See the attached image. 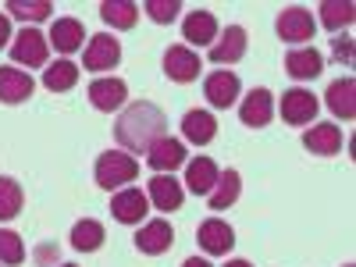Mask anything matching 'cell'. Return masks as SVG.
I'll return each mask as SVG.
<instances>
[{
  "mask_svg": "<svg viewBox=\"0 0 356 267\" xmlns=\"http://www.w3.org/2000/svg\"><path fill=\"white\" fill-rule=\"evenodd\" d=\"M164 75L171 79V82H196L200 79V57H196V50H189V47H168V54H164Z\"/></svg>",
  "mask_w": 356,
  "mask_h": 267,
  "instance_id": "12",
  "label": "cell"
},
{
  "mask_svg": "<svg viewBox=\"0 0 356 267\" xmlns=\"http://www.w3.org/2000/svg\"><path fill=\"white\" fill-rule=\"evenodd\" d=\"M33 75L22 68H0V104H22L33 97Z\"/></svg>",
  "mask_w": 356,
  "mask_h": 267,
  "instance_id": "18",
  "label": "cell"
},
{
  "mask_svg": "<svg viewBox=\"0 0 356 267\" xmlns=\"http://www.w3.org/2000/svg\"><path fill=\"white\" fill-rule=\"evenodd\" d=\"M182 267H211V264H207V260H203V257H189V260H186V264H182Z\"/></svg>",
  "mask_w": 356,
  "mask_h": 267,
  "instance_id": "36",
  "label": "cell"
},
{
  "mask_svg": "<svg viewBox=\"0 0 356 267\" xmlns=\"http://www.w3.org/2000/svg\"><path fill=\"white\" fill-rule=\"evenodd\" d=\"M246 57V29L243 25H228L225 33L211 43V61L214 65H235Z\"/></svg>",
  "mask_w": 356,
  "mask_h": 267,
  "instance_id": "14",
  "label": "cell"
},
{
  "mask_svg": "<svg viewBox=\"0 0 356 267\" xmlns=\"http://www.w3.org/2000/svg\"><path fill=\"white\" fill-rule=\"evenodd\" d=\"M271 114H275L271 89H253V93L239 104V118H243V125H250V129H264L267 122H271Z\"/></svg>",
  "mask_w": 356,
  "mask_h": 267,
  "instance_id": "17",
  "label": "cell"
},
{
  "mask_svg": "<svg viewBox=\"0 0 356 267\" xmlns=\"http://www.w3.org/2000/svg\"><path fill=\"white\" fill-rule=\"evenodd\" d=\"M22 203H25V193L15 178H0V221H11L22 214Z\"/></svg>",
  "mask_w": 356,
  "mask_h": 267,
  "instance_id": "30",
  "label": "cell"
},
{
  "mask_svg": "<svg viewBox=\"0 0 356 267\" xmlns=\"http://www.w3.org/2000/svg\"><path fill=\"white\" fill-rule=\"evenodd\" d=\"M346 267H353V264H346Z\"/></svg>",
  "mask_w": 356,
  "mask_h": 267,
  "instance_id": "39",
  "label": "cell"
},
{
  "mask_svg": "<svg viewBox=\"0 0 356 267\" xmlns=\"http://www.w3.org/2000/svg\"><path fill=\"white\" fill-rule=\"evenodd\" d=\"M353 18H356V8L349 0H324L321 4V25L328 33H342V29L353 25Z\"/></svg>",
  "mask_w": 356,
  "mask_h": 267,
  "instance_id": "28",
  "label": "cell"
},
{
  "mask_svg": "<svg viewBox=\"0 0 356 267\" xmlns=\"http://www.w3.org/2000/svg\"><path fill=\"white\" fill-rule=\"evenodd\" d=\"M97 186L100 189H125L129 182H136L139 178V161L132 157V154H125V150H107V154H100L97 157Z\"/></svg>",
  "mask_w": 356,
  "mask_h": 267,
  "instance_id": "2",
  "label": "cell"
},
{
  "mask_svg": "<svg viewBox=\"0 0 356 267\" xmlns=\"http://www.w3.org/2000/svg\"><path fill=\"white\" fill-rule=\"evenodd\" d=\"M47 40H50V47H57L61 54H75L82 47V40H86V29H82L79 18H57L50 25V36Z\"/></svg>",
  "mask_w": 356,
  "mask_h": 267,
  "instance_id": "22",
  "label": "cell"
},
{
  "mask_svg": "<svg viewBox=\"0 0 356 267\" xmlns=\"http://www.w3.org/2000/svg\"><path fill=\"white\" fill-rule=\"evenodd\" d=\"M164 136H168V118L150 100H139V104L125 107V114L118 118V125H114V139L132 154H146Z\"/></svg>",
  "mask_w": 356,
  "mask_h": 267,
  "instance_id": "1",
  "label": "cell"
},
{
  "mask_svg": "<svg viewBox=\"0 0 356 267\" xmlns=\"http://www.w3.org/2000/svg\"><path fill=\"white\" fill-rule=\"evenodd\" d=\"M324 97H328V107L335 118H346V122L356 118V82L353 79H335Z\"/></svg>",
  "mask_w": 356,
  "mask_h": 267,
  "instance_id": "24",
  "label": "cell"
},
{
  "mask_svg": "<svg viewBox=\"0 0 356 267\" xmlns=\"http://www.w3.org/2000/svg\"><path fill=\"white\" fill-rule=\"evenodd\" d=\"M239 193H243V178H239V171H221L218 175V182H214V189H211V211H228V207L239 200Z\"/></svg>",
  "mask_w": 356,
  "mask_h": 267,
  "instance_id": "25",
  "label": "cell"
},
{
  "mask_svg": "<svg viewBox=\"0 0 356 267\" xmlns=\"http://www.w3.org/2000/svg\"><path fill=\"white\" fill-rule=\"evenodd\" d=\"M182 40L193 47H211L218 40V18L211 11H189L182 22Z\"/></svg>",
  "mask_w": 356,
  "mask_h": 267,
  "instance_id": "16",
  "label": "cell"
},
{
  "mask_svg": "<svg viewBox=\"0 0 356 267\" xmlns=\"http://www.w3.org/2000/svg\"><path fill=\"white\" fill-rule=\"evenodd\" d=\"M225 267H253V264H250V260H228Z\"/></svg>",
  "mask_w": 356,
  "mask_h": 267,
  "instance_id": "37",
  "label": "cell"
},
{
  "mask_svg": "<svg viewBox=\"0 0 356 267\" xmlns=\"http://www.w3.org/2000/svg\"><path fill=\"white\" fill-rule=\"evenodd\" d=\"M122 61V43H118L111 33H97L86 47V72H107L118 68Z\"/></svg>",
  "mask_w": 356,
  "mask_h": 267,
  "instance_id": "9",
  "label": "cell"
},
{
  "mask_svg": "<svg viewBox=\"0 0 356 267\" xmlns=\"http://www.w3.org/2000/svg\"><path fill=\"white\" fill-rule=\"evenodd\" d=\"M317 97L310 93V89H289V93L282 97V118L289 125H310L317 118Z\"/></svg>",
  "mask_w": 356,
  "mask_h": 267,
  "instance_id": "15",
  "label": "cell"
},
{
  "mask_svg": "<svg viewBox=\"0 0 356 267\" xmlns=\"http://www.w3.org/2000/svg\"><path fill=\"white\" fill-rule=\"evenodd\" d=\"M275 29H278V36L285 43H307V40H314V15L300 4H292L278 15Z\"/></svg>",
  "mask_w": 356,
  "mask_h": 267,
  "instance_id": "6",
  "label": "cell"
},
{
  "mask_svg": "<svg viewBox=\"0 0 356 267\" xmlns=\"http://www.w3.org/2000/svg\"><path fill=\"white\" fill-rule=\"evenodd\" d=\"M8 40H11V22H8V15H0V47Z\"/></svg>",
  "mask_w": 356,
  "mask_h": 267,
  "instance_id": "34",
  "label": "cell"
},
{
  "mask_svg": "<svg viewBox=\"0 0 356 267\" xmlns=\"http://www.w3.org/2000/svg\"><path fill=\"white\" fill-rule=\"evenodd\" d=\"M146 164H150L157 175H171L175 168L186 164V143H178V139H171V136L157 139L150 150H146Z\"/></svg>",
  "mask_w": 356,
  "mask_h": 267,
  "instance_id": "13",
  "label": "cell"
},
{
  "mask_svg": "<svg viewBox=\"0 0 356 267\" xmlns=\"http://www.w3.org/2000/svg\"><path fill=\"white\" fill-rule=\"evenodd\" d=\"M143 11H146V18L157 22V25H171L178 18V11H182V4H178V0H146Z\"/></svg>",
  "mask_w": 356,
  "mask_h": 267,
  "instance_id": "33",
  "label": "cell"
},
{
  "mask_svg": "<svg viewBox=\"0 0 356 267\" xmlns=\"http://www.w3.org/2000/svg\"><path fill=\"white\" fill-rule=\"evenodd\" d=\"M11 57L18 65H29V68H43L47 57H50V40L40 33V29H22L11 43Z\"/></svg>",
  "mask_w": 356,
  "mask_h": 267,
  "instance_id": "3",
  "label": "cell"
},
{
  "mask_svg": "<svg viewBox=\"0 0 356 267\" xmlns=\"http://www.w3.org/2000/svg\"><path fill=\"white\" fill-rule=\"evenodd\" d=\"M25 260V243H22V235L18 232H8V228H0V264H22Z\"/></svg>",
  "mask_w": 356,
  "mask_h": 267,
  "instance_id": "32",
  "label": "cell"
},
{
  "mask_svg": "<svg viewBox=\"0 0 356 267\" xmlns=\"http://www.w3.org/2000/svg\"><path fill=\"white\" fill-rule=\"evenodd\" d=\"M65 267H75V264H65Z\"/></svg>",
  "mask_w": 356,
  "mask_h": 267,
  "instance_id": "38",
  "label": "cell"
},
{
  "mask_svg": "<svg viewBox=\"0 0 356 267\" xmlns=\"http://www.w3.org/2000/svg\"><path fill=\"white\" fill-rule=\"evenodd\" d=\"M171 243H175V228H171V221H164V218L146 221V225L136 232V250L146 253V257H161V253H168Z\"/></svg>",
  "mask_w": 356,
  "mask_h": 267,
  "instance_id": "7",
  "label": "cell"
},
{
  "mask_svg": "<svg viewBox=\"0 0 356 267\" xmlns=\"http://www.w3.org/2000/svg\"><path fill=\"white\" fill-rule=\"evenodd\" d=\"M335 57L342 61V57H353V47H349V40H335Z\"/></svg>",
  "mask_w": 356,
  "mask_h": 267,
  "instance_id": "35",
  "label": "cell"
},
{
  "mask_svg": "<svg viewBox=\"0 0 356 267\" xmlns=\"http://www.w3.org/2000/svg\"><path fill=\"white\" fill-rule=\"evenodd\" d=\"M182 136L193 143V146H207L214 136H218V118L211 111H189L182 118Z\"/></svg>",
  "mask_w": 356,
  "mask_h": 267,
  "instance_id": "23",
  "label": "cell"
},
{
  "mask_svg": "<svg viewBox=\"0 0 356 267\" xmlns=\"http://www.w3.org/2000/svg\"><path fill=\"white\" fill-rule=\"evenodd\" d=\"M8 11L22 22H43V18H50L54 4L50 0H8Z\"/></svg>",
  "mask_w": 356,
  "mask_h": 267,
  "instance_id": "31",
  "label": "cell"
},
{
  "mask_svg": "<svg viewBox=\"0 0 356 267\" xmlns=\"http://www.w3.org/2000/svg\"><path fill=\"white\" fill-rule=\"evenodd\" d=\"M239 89H243L239 75L228 72V68H218V72H211L203 79V93H207V100H211V107H218V111H228L235 100H239Z\"/></svg>",
  "mask_w": 356,
  "mask_h": 267,
  "instance_id": "4",
  "label": "cell"
},
{
  "mask_svg": "<svg viewBox=\"0 0 356 267\" xmlns=\"http://www.w3.org/2000/svg\"><path fill=\"white\" fill-rule=\"evenodd\" d=\"M218 175H221V171H218V164H214L211 157H196V161L186 164V189L196 193V196H211Z\"/></svg>",
  "mask_w": 356,
  "mask_h": 267,
  "instance_id": "21",
  "label": "cell"
},
{
  "mask_svg": "<svg viewBox=\"0 0 356 267\" xmlns=\"http://www.w3.org/2000/svg\"><path fill=\"white\" fill-rule=\"evenodd\" d=\"M104 239H107V232H104V225H100L97 218H82V221H75V228H72V246H75L79 253H97V250L104 246Z\"/></svg>",
  "mask_w": 356,
  "mask_h": 267,
  "instance_id": "26",
  "label": "cell"
},
{
  "mask_svg": "<svg viewBox=\"0 0 356 267\" xmlns=\"http://www.w3.org/2000/svg\"><path fill=\"white\" fill-rule=\"evenodd\" d=\"M285 72H289L292 79H300V82L317 79V75L324 72V57H321L314 47H296V50L285 54Z\"/></svg>",
  "mask_w": 356,
  "mask_h": 267,
  "instance_id": "19",
  "label": "cell"
},
{
  "mask_svg": "<svg viewBox=\"0 0 356 267\" xmlns=\"http://www.w3.org/2000/svg\"><path fill=\"white\" fill-rule=\"evenodd\" d=\"M146 200H150L157 211L171 214V211H178V207H182L186 189H182V182H178L175 175H154V178H150V189H146Z\"/></svg>",
  "mask_w": 356,
  "mask_h": 267,
  "instance_id": "10",
  "label": "cell"
},
{
  "mask_svg": "<svg viewBox=\"0 0 356 267\" xmlns=\"http://www.w3.org/2000/svg\"><path fill=\"white\" fill-rule=\"evenodd\" d=\"M111 214H114V221H122V225H143V218L150 214V200H146L143 189L125 186L122 193H114Z\"/></svg>",
  "mask_w": 356,
  "mask_h": 267,
  "instance_id": "5",
  "label": "cell"
},
{
  "mask_svg": "<svg viewBox=\"0 0 356 267\" xmlns=\"http://www.w3.org/2000/svg\"><path fill=\"white\" fill-rule=\"evenodd\" d=\"M196 243L211 253V257H225V253H232V246H235V232H232V225L221 221V218H207V221L196 228Z\"/></svg>",
  "mask_w": 356,
  "mask_h": 267,
  "instance_id": "8",
  "label": "cell"
},
{
  "mask_svg": "<svg viewBox=\"0 0 356 267\" xmlns=\"http://www.w3.org/2000/svg\"><path fill=\"white\" fill-rule=\"evenodd\" d=\"M100 18L114 29H132L139 22V4H132V0H104L100 4Z\"/></svg>",
  "mask_w": 356,
  "mask_h": 267,
  "instance_id": "27",
  "label": "cell"
},
{
  "mask_svg": "<svg viewBox=\"0 0 356 267\" xmlns=\"http://www.w3.org/2000/svg\"><path fill=\"white\" fill-rule=\"evenodd\" d=\"M303 146L317 157H335L342 150V129L339 125H314L303 132Z\"/></svg>",
  "mask_w": 356,
  "mask_h": 267,
  "instance_id": "20",
  "label": "cell"
},
{
  "mask_svg": "<svg viewBox=\"0 0 356 267\" xmlns=\"http://www.w3.org/2000/svg\"><path fill=\"white\" fill-rule=\"evenodd\" d=\"M86 97H89V104H93L97 111L114 114L118 107L125 104V97H129V86H125L122 79H97V82H89Z\"/></svg>",
  "mask_w": 356,
  "mask_h": 267,
  "instance_id": "11",
  "label": "cell"
},
{
  "mask_svg": "<svg viewBox=\"0 0 356 267\" xmlns=\"http://www.w3.org/2000/svg\"><path fill=\"white\" fill-rule=\"evenodd\" d=\"M75 82H79V65L72 61H54L43 72V86L50 93H68V89H75Z\"/></svg>",
  "mask_w": 356,
  "mask_h": 267,
  "instance_id": "29",
  "label": "cell"
}]
</instances>
